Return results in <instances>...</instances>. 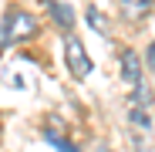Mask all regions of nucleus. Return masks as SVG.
Here are the masks:
<instances>
[{
  "label": "nucleus",
  "instance_id": "f257e3e1",
  "mask_svg": "<svg viewBox=\"0 0 155 152\" xmlns=\"http://www.w3.org/2000/svg\"><path fill=\"white\" fill-rule=\"evenodd\" d=\"M37 34V17L27 14V10H17L10 7L4 24H0V47H10V44H20V41H27Z\"/></svg>",
  "mask_w": 155,
  "mask_h": 152
},
{
  "label": "nucleus",
  "instance_id": "f03ea898",
  "mask_svg": "<svg viewBox=\"0 0 155 152\" xmlns=\"http://www.w3.org/2000/svg\"><path fill=\"white\" fill-rule=\"evenodd\" d=\"M64 61H68V68H71L74 78L84 81L88 74H91V58H88L84 44L78 41V37H68V41H64Z\"/></svg>",
  "mask_w": 155,
  "mask_h": 152
},
{
  "label": "nucleus",
  "instance_id": "7ed1b4c3",
  "mask_svg": "<svg viewBox=\"0 0 155 152\" xmlns=\"http://www.w3.org/2000/svg\"><path fill=\"white\" fill-rule=\"evenodd\" d=\"M121 81H125L128 91L142 88V61H138L135 51H121Z\"/></svg>",
  "mask_w": 155,
  "mask_h": 152
},
{
  "label": "nucleus",
  "instance_id": "20e7f679",
  "mask_svg": "<svg viewBox=\"0 0 155 152\" xmlns=\"http://www.w3.org/2000/svg\"><path fill=\"white\" fill-rule=\"evenodd\" d=\"M118 7H121V14L128 20H145L152 14V7H155V0H118Z\"/></svg>",
  "mask_w": 155,
  "mask_h": 152
},
{
  "label": "nucleus",
  "instance_id": "39448f33",
  "mask_svg": "<svg viewBox=\"0 0 155 152\" xmlns=\"http://www.w3.org/2000/svg\"><path fill=\"white\" fill-rule=\"evenodd\" d=\"M44 135H47V142H54L61 152H78V149H74V145H71V142L61 135V122H58V118H51V122L44 125Z\"/></svg>",
  "mask_w": 155,
  "mask_h": 152
},
{
  "label": "nucleus",
  "instance_id": "423d86ee",
  "mask_svg": "<svg viewBox=\"0 0 155 152\" xmlns=\"http://www.w3.org/2000/svg\"><path fill=\"white\" fill-rule=\"evenodd\" d=\"M128 115H132V122L138 125V129H152V115H148L142 105H132V112H128Z\"/></svg>",
  "mask_w": 155,
  "mask_h": 152
},
{
  "label": "nucleus",
  "instance_id": "0eeeda50",
  "mask_svg": "<svg viewBox=\"0 0 155 152\" xmlns=\"http://www.w3.org/2000/svg\"><path fill=\"white\" fill-rule=\"evenodd\" d=\"M51 10L58 14V24H61V27H71V24H74V17H71V10H68L64 4H58V0H51Z\"/></svg>",
  "mask_w": 155,
  "mask_h": 152
},
{
  "label": "nucleus",
  "instance_id": "6e6552de",
  "mask_svg": "<svg viewBox=\"0 0 155 152\" xmlns=\"http://www.w3.org/2000/svg\"><path fill=\"white\" fill-rule=\"evenodd\" d=\"M88 24H91V27H94V31H105V20H101V14H98L94 7L88 10Z\"/></svg>",
  "mask_w": 155,
  "mask_h": 152
},
{
  "label": "nucleus",
  "instance_id": "1a4fd4ad",
  "mask_svg": "<svg viewBox=\"0 0 155 152\" xmlns=\"http://www.w3.org/2000/svg\"><path fill=\"white\" fill-rule=\"evenodd\" d=\"M148 64H152V71H155V44L148 47Z\"/></svg>",
  "mask_w": 155,
  "mask_h": 152
},
{
  "label": "nucleus",
  "instance_id": "9d476101",
  "mask_svg": "<svg viewBox=\"0 0 155 152\" xmlns=\"http://www.w3.org/2000/svg\"><path fill=\"white\" fill-rule=\"evenodd\" d=\"M98 152H108V149H98Z\"/></svg>",
  "mask_w": 155,
  "mask_h": 152
}]
</instances>
